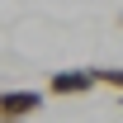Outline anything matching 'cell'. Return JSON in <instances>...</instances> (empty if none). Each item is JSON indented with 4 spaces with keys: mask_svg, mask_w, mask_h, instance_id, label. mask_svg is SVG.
<instances>
[{
    "mask_svg": "<svg viewBox=\"0 0 123 123\" xmlns=\"http://www.w3.org/2000/svg\"><path fill=\"white\" fill-rule=\"evenodd\" d=\"M90 85H99L95 71H52L47 76V95H85Z\"/></svg>",
    "mask_w": 123,
    "mask_h": 123,
    "instance_id": "7a4b0ae2",
    "label": "cell"
},
{
    "mask_svg": "<svg viewBox=\"0 0 123 123\" xmlns=\"http://www.w3.org/2000/svg\"><path fill=\"white\" fill-rule=\"evenodd\" d=\"M43 109V90H0V123H24Z\"/></svg>",
    "mask_w": 123,
    "mask_h": 123,
    "instance_id": "6da1fadb",
    "label": "cell"
}]
</instances>
